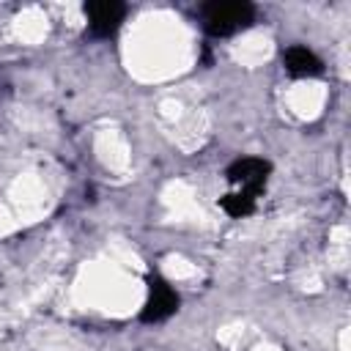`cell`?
I'll list each match as a JSON object with an SVG mask.
<instances>
[{
    "instance_id": "8992f818",
    "label": "cell",
    "mask_w": 351,
    "mask_h": 351,
    "mask_svg": "<svg viewBox=\"0 0 351 351\" xmlns=\"http://www.w3.org/2000/svg\"><path fill=\"white\" fill-rule=\"evenodd\" d=\"M219 206H222L230 217H244V214H250V211L255 208V197H250V195H244V192H233V195H225V197L219 200Z\"/></svg>"
},
{
    "instance_id": "277c9868",
    "label": "cell",
    "mask_w": 351,
    "mask_h": 351,
    "mask_svg": "<svg viewBox=\"0 0 351 351\" xmlns=\"http://www.w3.org/2000/svg\"><path fill=\"white\" fill-rule=\"evenodd\" d=\"M85 14H88V27L93 36H112L123 22L126 5L115 0H101V3H88Z\"/></svg>"
},
{
    "instance_id": "7a4b0ae2",
    "label": "cell",
    "mask_w": 351,
    "mask_h": 351,
    "mask_svg": "<svg viewBox=\"0 0 351 351\" xmlns=\"http://www.w3.org/2000/svg\"><path fill=\"white\" fill-rule=\"evenodd\" d=\"M269 170L271 165L258 159V156H244V159H236L230 167H228V181L239 186V192L255 197L261 192V186L266 184L269 178Z\"/></svg>"
},
{
    "instance_id": "3957f363",
    "label": "cell",
    "mask_w": 351,
    "mask_h": 351,
    "mask_svg": "<svg viewBox=\"0 0 351 351\" xmlns=\"http://www.w3.org/2000/svg\"><path fill=\"white\" fill-rule=\"evenodd\" d=\"M176 307H178V296H176V291H173L165 280L154 277V280H151V291H148V299H145V304H143L140 318H143L145 324H159V321L170 318V315L176 313Z\"/></svg>"
},
{
    "instance_id": "6da1fadb",
    "label": "cell",
    "mask_w": 351,
    "mask_h": 351,
    "mask_svg": "<svg viewBox=\"0 0 351 351\" xmlns=\"http://www.w3.org/2000/svg\"><path fill=\"white\" fill-rule=\"evenodd\" d=\"M200 16H203V27L211 33V36H230L236 30H244L252 25L255 19V8L250 3H208L200 8Z\"/></svg>"
},
{
    "instance_id": "5b68a950",
    "label": "cell",
    "mask_w": 351,
    "mask_h": 351,
    "mask_svg": "<svg viewBox=\"0 0 351 351\" xmlns=\"http://www.w3.org/2000/svg\"><path fill=\"white\" fill-rule=\"evenodd\" d=\"M282 63H285V69L293 74V77H315V74H321V60L310 52V49H304V47H288L285 52H282Z\"/></svg>"
}]
</instances>
